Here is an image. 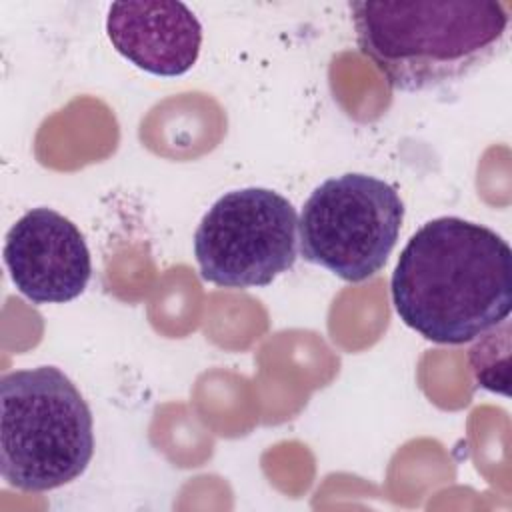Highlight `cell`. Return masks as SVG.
Returning <instances> with one entry per match:
<instances>
[{
    "instance_id": "obj_3",
    "label": "cell",
    "mask_w": 512,
    "mask_h": 512,
    "mask_svg": "<svg viewBox=\"0 0 512 512\" xmlns=\"http://www.w3.org/2000/svg\"><path fill=\"white\" fill-rule=\"evenodd\" d=\"M94 454L92 412L56 366L0 380V472L8 486L48 492L76 480Z\"/></svg>"
},
{
    "instance_id": "obj_4",
    "label": "cell",
    "mask_w": 512,
    "mask_h": 512,
    "mask_svg": "<svg viewBox=\"0 0 512 512\" xmlns=\"http://www.w3.org/2000/svg\"><path fill=\"white\" fill-rule=\"evenodd\" d=\"M402 220L404 202L392 184L348 172L324 180L304 202L298 250L346 282H364L384 268Z\"/></svg>"
},
{
    "instance_id": "obj_7",
    "label": "cell",
    "mask_w": 512,
    "mask_h": 512,
    "mask_svg": "<svg viewBox=\"0 0 512 512\" xmlns=\"http://www.w3.org/2000/svg\"><path fill=\"white\" fill-rule=\"evenodd\" d=\"M106 34L126 60L154 76L186 74L198 60L202 26L182 2H114Z\"/></svg>"
},
{
    "instance_id": "obj_5",
    "label": "cell",
    "mask_w": 512,
    "mask_h": 512,
    "mask_svg": "<svg viewBox=\"0 0 512 512\" xmlns=\"http://www.w3.org/2000/svg\"><path fill=\"white\" fill-rule=\"evenodd\" d=\"M194 256L200 276L216 286H268L298 258L296 210L268 188L226 192L202 216Z\"/></svg>"
},
{
    "instance_id": "obj_1",
    "label": "cell",
    "mask_w": 512,
    "mask_h": 512,
    "mask_svg": "<svg viewBox=\"0 0 512 512\" xmlns=\"http://www.w3.org/2000/svg\"><path fill=\"white\" fill-rule=\"evenodd\" d=\"M400 320L436 344H464L512 308V250L484 224L442 216L420 226L390 280Z\"/></svg>"
},
{
    "instance_id": "obj_2",
    "label": "cell",
    "mask_w": 512,
    "mask_h": 512,
    "mask_svg": "<svg viewBox=\"0 0 512 512\" xmlns=\"http://www.w3.org/2000/svg\"><path fill=\"white\" fill-rule=\"evenodd\" d=\"M360 52L388 86L424 92L488 64L508 40L510 8L490 0L350 2Z\"/></svg>"
},
{
    "instance_id": "obj_6",
    "label": "cell",
    "mask_w": 512,
    "mask_h": 512,
    "mask_svg": "<svg viewBox=\"0 0 512 512\" xmlns=\"http://www.w3.org/2000/svg\"><path fill=\"white\" fill-rule=\"evenodd\" d=\"M4 264L16 290L34 304H64L80 296L92 260L78 226L52 208H32L8 230Z\"/></svg>"
}]
</instances>
